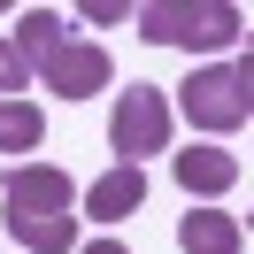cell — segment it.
Instances as JSON below:
<instances>
[{
    "label": "cell",
    "instance_id": "obj_16",
    "mask_svg": "<svg viewBox=\"0 0 254 254\" xmlns=\"http://www.w3.org/2000/svg\"><path fill=\"white\" fill-rule=\"evenodd\" d=\"M247 54H254V47H247Z\"/></svg>",
    "mask_w": 254,
    "mask_h": 254
},
{
    "label": "cell",
    "instance_id": "obj_12",
    "mask_svg": "<svg viewBox=\"0 0 254 254\" xmlns=\"http://www.w3.org/2000/svg\"><path fill=\"white\" fill-rule=\"evenodd\" d=\"M124 16H131L124 0H85V23H124Z\"/></svg>",
    "mask_w": 254,
    "mask_h": 254
},
{
    "label": "cell",
    "instance_id": "obj_13",
    "mask_svg": "<svg viewBox=\"0 0 254 254\" xmlns=\"http://www.w3.org/2000/svg\"><path fill=\"white\" fill-rule=\"evenodd\" d=\"M239 69V93H247V116H254V54H247V62H231Z\"/></svg>",
    "mask_w": 254,
    "mask_h": 254
},
{
    "label": "cell",
    "instance_id": "obj_3",
    "mask_svg": "<svg viewBox=\"0 0 254 254\" xmlns=\"http://www.w3.org/2000/svg\"><path fill=\"white\" fill-rule=\"evenodd\" d=\"M108 146L131 162V170H139L146 154H162V146H170V93H162V85H131V93H116Z\"/></svg>",
    "mask_w": 254,
    "mask_h": 254
},
{
    "label": "cell",
    "instance_id": "obj_5",
    "mask_svg": "<svg viewBox=\"0 0 254 254\" xmlns=\"http://www.w3.org/2000/svg\"><path fill=\"white\" fill-rule=\"evenodd\" d=\"M39 77H47V93H62V100H93L100 85L116 77V62H108V47L69 39V47H54L47 62H39Z\"/></svg>",
    "mask_w": 254,
    "mask_h": 254
},
{
    "label": "cell",
    "instance_id": "obj_14",
    "mask_svg": "<svg viewBox=\"0 0 254 254\" xmlns=\"http://www.w3.org/2000/svg\"><path fill=\"white\" fill-rule=\"evenodd\" d=\"M77 254H131V247H124V239H85Z\"/></svg>",
    "mask_w": 254,
    "mask_h": 254
},
{
    "label": "cell",
    "instance_id": "obj_6",
    "mask_svg": "<svg viewBox=\"0 0 254 254\" xmlns=\"http://www.w3.org/2000/svg\"><path fill=\"white\" fill-rule=\"evenodd\" d=\"M170 170L192 200H223L239 185V154H223V146H185V154H170Z\"/></svg>",
    "mask_w": 254,
    "mask_h": 254
},
{
    "label": "cell",
    "instance_id": "obj_11",
    "mask_svg": "<svg viewBox=\"0 0 254 254\" xmlns=\"http://www.w3.org/2000/svg\"><path fill=\"white\" fill-rule=\"evenodd\" d=\"M23 85H31V54H23L16 39H0V100H16Z\"/></svg>",
    "mask_w": 254,
    "mask_h": 254
},
{
    "label": "cell",
    "instance_id": "obj_2",
    "mask_svg": "<svg viewBox=\"0 0 254 254\" xmlns=\"http://www.w3.org/2000/svg\"><path fill=\"white\" fill-rule=\"evenodd\" d=\"M139 31L154 47H185V54H216L231 39H247V16L231 0H146L139 8Z\"/></svg>",
    "mask_w": 254,
    "mask_h": 254
},
{
    "label": "cell",
    "instance_id": "obj_10",
    "mask_svg": "<svg viewBox=\"0 0 254 254\" xmlns=\"http://www.w3.org/2000/svg\"><path fill=\"white\" fill-rule=\"evenodd\" d=\"M16 47L31 54V69H39V62H47L54 47H69V31H62V16H54V8H31V16L16 23Z\"/></svg>",
    "mask_w": 254,
    "mask_h": 254
},
{
    "label": "cell",
    "instance_id": "obj_8",
    "mask_svg": "<svg viewBox=\"0 0 254 254\" xmlns=\"http://www.w3.org/2000/svg\"><path fill=\"white\" fill-rule=\"evenodd\" d=\"M139 200H146V170L116 162L108 177H93V192H85V216H100V223H124V216H131Z\"/></svg>",
    "mask_w": 254,
    "mask_h": 254
},
{
    "label": "cell",
    "instance_id": "obj_15",
    "mask_svg": "<svg viewBox=\"0 0 254 254\" xmlns=\"http://www.w3.org/2000/svg\"><path fill=\"white\" fill-rule=\"evenodd\" d=\"M0 185H8V177H0Z\"/></svg>",
    "mask_w": 254,
    "mask_h": 254
},
{
    "label": "cell",
    "instance_id": "obj_7",
    "mask_svg": "<svg viewBox=\"0 0 254 254\" xmlns=\"http://www.w3.org/2000/svg\"><path fill=\"white\" fill-rule=\"evenodd\" d=\"M177 247L185 254H247V223L223 208H185L177 216Z\"/></svg>",
    "mask_w": 254,
    "mask_h": 254
},
{
    "label": "cell",
    "instance_id": "obj_4",
    "mask_svg": "<svg viewBox=\"0 0 254 254\" xmlns=\"http://www.w3.org/2000/svg\"><path fill=\"white\" fill-rule=\"evenodd\" d=\"M177 108H185V116H192V131H208V139L239 131V124H247V93H239V69H223V62L192 69V77L177 85Z\"/></svg>",
    "mask_w": 254,
    "mask_h": 254
},
{
    "label": "cell",
    "instance_id": "obj_9",
    "mask_svg": "<svg viewBox=\"0 0 254 254\" xmlns=\"http://www.w3.org/2000/svg\"><path fill=\"white\" fill-rule=\"evenodd\" d=\"M39 139H47V116L31 100H0V154H31Z\"/></svg>",
    "mask_w": 254,
    "mask_h": 254
},
{
    "label": "cell",
    "instance_id": "obj_1",
    "mask_svg": "<svg viewBox=\"0 0 254 254\" xmlns=\"http://www.w3.org/2000/svg\"><path fill=\"white\" fill-rule=\"evenodd\" d=\"M69 177L54 170V162H23V170H8V185H0V208H8V239H23L31 254H69L77 247V216H69Z\"/></svg>",
    "mask_w": 254,
    "mask_h": 254
}]
</instances>
